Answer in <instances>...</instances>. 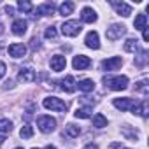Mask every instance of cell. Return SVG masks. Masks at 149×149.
Here are the masks:
<instances>
[{
  "mask_svg": "<svg viewBox=\"0 0 149 149\" xmlns=\"http://www.w3.org/2000/svg\"><path fill=\"white\" fill-rule=\"evenodd\" d=\"M104 83L107 88L114 90V91H121L128 88V77L126 76H114V77H104Z\"/></svg>",
  "mask_w": 149,
  "mask_h": 149,
  "instance_id": "1",
  "label": "cell"
},
{
  "mask_svg": "<svg viewBox=\"0 0 149 149\" xmlns=\"http://www.w3.org/2000/svg\"><path fill=\"white\" fill-rule=\"evenodd\" d=\"M81 30H83V26H81V23L76 21V19L65 21V23L61 25V33L67 35V37H76V35L81 33Z\"/></svg>",
  "mask_w": 149,
  "mask_h": 149,
  "instance_id": "2",
  "label": "cell"
},
{
  "mask_svg": "<svg viewBox=\"0 0 149 149\" xmlns=\"http://www.w3.org/2000/svg\"><path fill=\"white\" fill-rule=\"evenodd\" d=\"M37 126L42 133H51L56 128V119L51 116H39L37 118Z\"/></svg>",
  "mask_w": 149,
  "mask_h": 149,
  "instance_id": "3",
  "label": "cell"
},
{
  "mask_svg": "<svg viewBox=\"0 0 149 149\" xmlns=\"http://www.w3.org/2000/svg\"><path fill=\"white\" fill-rule=\"evenodd\" d=\"M42 105H44L46 109L58 111V112H65V111H67V104H65L61 98H56V97H47V98H44Z\"/></svg>",
  "mask_w": 149,
  "mask_h": 149,
  "instance_id": "4",
  "label": "cell"
},
{
  "mask_svg": "<svg viewBox=\"0 0 149 149\" xmlns=\"http://www.w3.org/2000/svg\"><path fill=\"white\" fill-rule=\"evenodd\" d=\"M126 33V26L125 25H111L109 28H107V32H105V37L109 39V40H118V39H121V35H125Z\"/></svg>",
  "mask_w": 149,
  "mask_h": 149,
  "instance_id": "5",
  "label": "cell"
},
{
  "mask_svg": "<svg viewBox=\"0 0 149 149\" xmlns=\"http://www.w3.org/2000/svg\"><path fill=\"white\" fill-rule=\"evenodd\" d=\"M123 65V60L119 58V56H114V58H109V60H104L102 61V68L104 70H118L119 67Z\"/></svg>",
  "mask_w": 149,
  "mask_h": 149,
  "instance_id": "6",
  "label": "cell"
},
{
  "mask_svg": "<svg viewBox=\"0 0 149 149\" xmlns=\"http://www.w3.org/2000/svg\"><path fill=\"white\" fill-rule=\"evenodd\" d=\"M72 65H74V68H76V70H84V68H88L91 65V60L88 56H84V54H79V56L74 58Z\"/></svg>",
  "mask_w": 149,
  "mask_h": 149,
  "instance_id": "7",
  "label": "cell"
},
{
  "mask_svg": "<svg viewBox=\"0 0 149 149\" xmlns=\"http://www.w3.org/2000/svg\"><path fill=\"white\" fill-rule=\"evenodd\" d=\"M65 67H67V60H65V56H61V54H54V56L51 58V68H53L54 72H61V70H65Z\"/></svg>",
  "mask_w": 149,
  "mask_h": 149,
  "instance_id": "8",
  "label": "cell"
},
{
  "mask_svg": "<svg viewBox=\"0 0 149 149\" xmlns=\"http://www.w3.org/2000/svg\"><path fill=\"white\" fill-rule=\"evenodd\" d=\"M53 13H54V4L53 2H46V4H40L35 9V14L33 16H51Z\"/></svg>",
  "mask_w": 149,
  "mask_h": 149,
  "instance_id": "9",
  "label": "cell"
},
{
  "mask_svg": "<svg viewBox=\"0 0 149 149\" xmlns=\"http://www.w3.org/2000/svg\"><path fill=\"white\" fill-rule=\"evenodd\" d=\"M7 51H9V54L13 58H23L26 54V46H23V44H11Z\"/></svg>",
  "mask_w": 149,
  "mask_h": 149,
  "instance_id": "10",
  "label": "cell"
},
{
  "mask_svg": "<svg viewBox=\"0 0 149 149\" xmlns=\"http://www.w3.org/2000/svg\"><path fill=\"white\" fill-rule=\"evenodd\" d=\"M76 88H77V84H76V79H74L72 76H67L65 79H61V90L65 93H74Z\"/></svg>",
  "mask_w": 149,
  "mask_h": 149,
  "instance_id": "11",
  "label": "cell"
},
{
  "mask_svg": "<svg viewBox=\"0 0 149 149\" xmlns=\"http://www.w3.org/2000/svg\"><path fill=\"white\" fill-rule=\"evenodd\" d=\"M111 4H112V7L118 11V14H119V16L128 18V16L132 14V7H130L128 4H125V2H111Z\"/></svg>",
  "mask_w": 149,
  "mask_h": 149,
  "instance_id": "12",
  "label": "cell"
},
{
  "mask_svg": "<svg viewBox=\"0 0 149 149\" xmlns=\"http://www.w3.org/2000/svg\"><path fill=\"white\" fill-rule=\"evenodd\" d=\"M84 42H86V46H88L90 49H98V47H100V40H98V33H97V32H88Z\"/></svg>",
  "mask_w": 149,
  "mask_h": 149,
  "instance_id": "13",
  "label": "cell"
},
{
  "mask_svg": "<svg viewBox=\"0 0 149 149\" xmlns=\"http://www.w3.org/2000/svg\"><path fill=\"white\" fill-rule=\"evenodd\" d=\"M18 79L21 81V83H32L33 79H35V72L32 70V68H21L19 70V74H18Z\"/></svg>",
  "mask_w": 149,
  "mask_h": 149,
  "instance_id": "14",
  "label": "cell"
},
{
  "mask_svg": "<svg viewBox=\"0 0 149 149\" xmlns=\"http://www.w3.org/2000/svg\"><path fill=\"white\" fill-rule=\"evenodd\" d=\"M132 111H133V114L147 118V114H149V104H147V100H142L140 105H132Z\"/></svg>",
  "mask_w": 149,
  "mask_h": 149,
  "instance_id": "15",
  "label": "cell"
},
{
  "mask_svg": "<svg viewBox=\"0 0 149 149\" xmlns=\"http://www.w3.org/2000/svg\"><path fill=\"white\" fill-rule=\"evenodd\" d=\"M81 19L84 23H95L97 21V14H95V11L91 7H84L83 13H81Z\"/></svg>",
  "mask_w": 149,
  "mask_h": 149,
  "instance_id": "16",
  "label": "cell"
},
{
  "mask_svg": "<svg viewBox=\"0 0 149 149\" xmlns=\"http://www.w3.org/2000/svg\"><path fill=\"white\" fill-rule=\"evenodd\" d=\"M26 21L25 19H16L14 23H13V33L14 35H23L25 32H26Z\"/></svg>",
  "mask_w": 149,
  "mask_h": 149,
  "instance_id": "17",
  "label": "cell"
},
{
  "mask_svg": "<svg viewBox=\"0 0 149 149\" xmlns=\"http://www.w3.org/2000/svg\"><path fill=\"white\" fill-rule=\"evenodd\" d=\"M133 105V100L132 98H114V107L119 109V111H126Z\"/></svg>",
  "mask_w": 149,
  "mask_h": 149,
  "instance_id": "18",
  "label": "cell"
},
{
  "mask_svg": "<svg viewBox=\"0 0 149 149\" xmlns=\"http://www.w3.org/2000/svg\"><path fill=\"white\" fill-rule=\"evenodd\" d=\"M133 26H135V30H144L147 26V16L146 14H137L135 21H133Z\"/></svg>",
  "mask_w": 149,
  "mask_h": 149,
  "instance_id": "19",
  "label": "cell"
},
{
  "mask_svg": "<svg viewBox=\"0 0 149 149\" xmlns=\"http://www.w3.org/2000/svg\"><path fill=\"white\" fill-rule=\"evenodd\" d=\"M77 86H79L81 91H86V93H90V91L95 90V83H93L91 79H83V81L77 83Z\"/></svg>",
  "mask_w": 149,
  "mask_h": 149,
  "instance_id": "20",
  "label": "cell"
},
{
  "mask_svg": "<svg viewBox=\"0 0 149 149\" xmlns=\"http://www.w3.org/2000/svg\"><path fill=\"white\" fill-rule=\"evenodd\" d=\"M74 116L77 119H88L91 116V107H79L76 112H74Z\"/></svg>",
  "mask_w": 149,
  "mask_h": 149,
  "instance_id": "21",
  "label": "cell"
},
{
  "mask_svg": "<svg viewBox=\"0 0 149 149\" xmlns=\"http://www.w3.org/2000/svg\"><path fill=\"white\" fill-rule=\"evenodd\" d=\"M65 133H67L68 137H72V139H76V137H79V133H81V128L70 123V125H67V126H65Z\"/></svg>",
  "mask_w": 149,
  "mask_h": 149,
  "instance_id": "22",
  "label": "cell"
},
{
  "mask_svg": "<svg viewBox=\"0 0 149 149\" xmlns=\"http://www.w3.org/2000/svg\"><path fill=\"white\" fill-rule=\"evenodd\" d=\"M72 11H74V4H72V2H63V4L58 7V13H60L61 16H68V14H72Z\"/></svg>",
  "mask_w": 149,
  "mask_h": 149,
  "instance_id": "23",
  "label": "cell"
},
{
  "mask_svg": "<svg viewBox=\"0 0 149 149\" xmlns=\"http://www.w3.org/2000/svg\"><path fill=\"white\" fill-rule=\"evenodd\" d=\"M93 126H95V128H104V126H107L105 116H104V114H97V116L93 118Z\"/></svg>",
  "mask_w": 149,
  "mask_h": 149,
  "instance_id": "24",
  "label": "cell"
},
{
  "mask_svg": "<svg viewBox=\"0 0 149 149\" xmlns=\"http://www.w3.org/2000/svg\"><path fill=\"white\" fill-rule=\"evenodd\" d=\"M11 130H13V121L0 119V132H2V133H9Z\"/></svg>",
  "mask_w": 149,
  "mask_h": 149,
  "instance_id": "25",
  "label": "cell"
},
{
  "mask_svg": "<svg viewBox=\"0 0 149 149\" xmlns=\"http://www.w3.org/2000/svg\"><path fill=\"white\" fill-rule=\"evenodd\" d=\"M137 40L135 39H128L126 42H125V51H130V53H135L137 51Z\"/></svg>",
  "mask_w": 149,
  "mask_h": 149,
  "instance_id": "26",
  "label": "cell"
},
{
  "mask_svg": "<svg viewBox=\"0 0 149 149\" xmlns=\"http://www.w3.org/2000/svg\"><path fill=\"white\" fill-rule=\"evenodd\" d=\"M19 135H21V139H30V137L33 135V128H32L30 125H25V126L21 128Z\"/></svg>",
  "mask_w": 149,
  "mask_h": 149,
  "instance_id": "27",
  "label": "cell"
},
{
  "mask_svg": "<svg viewBox=\"0 0 149 149\" xmlns=\"http://www.w3.org/2000/svg\"><path fill=\"white\" fill-rule=\"evenodd\" d=\"M44 35H46V39H56L58 32H56V28H54V26H47V28H46V32H44Z\"/></svg>",
  "mask_w": 149,
  "mask_h": 149,
  "instance_id": "28",
  "label": "cell"
},
{
  "mask_svg": "<svg viewBox=\"0 0 149 149\" xmlns=\"http://www.w3.org/2000/svg\"><path fill=\"white\" fill-rule=\"evenodd\" d=\"M18 7H19L21 11H25V13H30V11H32V4L26 2V0H19V2H18Z\"/></svg>",
  "mask_w": 149,
  "mask_h": 149,
  "instance_id": "29",
  "label": "cell"
},
{
  "mask_svg": "<svg viewBox=\"0 0 149 149\" xmlns=\"http://www.w3.org/2000/svg\"><path fill=\"white\" fill-rule=\"evenodd\" d=\"M135 90H137V91H142L144 95H147V84H146V81H140V83H137Z\"/></svg>",
  "mask_w": 149,
  "mask_h": 149,
  "instance_id": "30",
  "label": "cell"
},
{
  "mask_svg": "<svg viewBox=\"0 0 149 149\" xmlns=\"http://www.w3.org/2000/svg\"><path fill=\"white\" fill-rule=\"evenodd\" d=\"M30 46H32V49L35 51V49H39V47H40V40H39L37 37H33V39L30 40Z\"/></svg>",
  "mask_w": 149,
  "mask_h": 149,
  "instance_id": "31",
  "label": "cell"
},
{
  "mask_svg": "<svg viewBox=\"0 0 149 149\" xmlns=\"http://www.w3.org/2000/svg\"><path fill=\"white\" fill-rule=\"evenodd\" d=\"M6 70H7V68H6V63H4V61H0V79L6 76Z\"/></svg>",
  "mask_w": 149,
  "mask_h": 149,
  "instance_id": "32",
  "label": "cell"
},
{
  "mask_svg": "<svg viewBox=\"0 0 149 149\" xmlns=\"http://www.w3.org/2000/svg\"><path fill=\"white\" fill-rule=\"evenodd\" d=\"M109 149H125V147L121 146V142H112V144L109 146Z\"/></svg>",
  "mask_w": 149,
  "mask_h": 149,
  "instance_id": "33",
  "label": "cell"
},
{
  "mask_svg": "<svg viewBox=\"0 0 149 149\" xmlns=\"http://www.w3.org/2000/svg\"><path fill=\"white\" fill-rule=\"evenodd\" d=\"M142 32H144V33H142V39H144V40L147 42V40H149V30H147V26H146V28H144Z\"/></svg>",
  "mask_w": 149,
  "mask_h": 149,
  "instance_id": "34",
  "label": "cell"
},
{
  "mask_svg": "<svg viewBox=\"0 0 149 149\" xmlns=\"http://www.w3.org/2000/svg\"><path fill=\"white\" fill-rule=\"evenodd\" d=\"M6 11H7V13H9L11 16H14V9H13L11 6H6Z\"/></svg>",
  "mask_w": 149,
  "mask_h": 149,
  "instance_id": "35",
  "label": "cell"
},
{
  "mask_svg": "<svg viewBox=\"0 0 149 149\" xmlns=\"http://www.w3.org/2000/svg\"><path fill=\"white\" fill-rule=\"evenodd\" d=\"M4 33V25H2V21H0V35Z\"/></svg>",
  "mask_w": 149,
  "mask_h": 149,
  "instance_id": "36",
  "label": "cell"
},
{
  "mask_svg": "<svg viewBox=\"0 0 149 149\" xmlns=\"http://www.w3.org/2000/svg\"><path fill=\"white\" fill-rule=\"evenodd\" d=\"M84 149H97V146H88V147H84Z\"/></svg>",
  "mask_w": 149,
  "mask_h": 149,
  "instance_id": "37",
  "label": "cell"
},
{
  "mask_svg": "<svg viewBox=\"0 0 149 149\" xmlns=\"http://www.w3.org/2000/svg\"><path fill=\"white\" fill-rule=\"evenodd\" d=\"M44 149H56V147H53V146H47V147H44Z\"/></svg>",
  "mask_w": 149,
  "mask_h": 149,
  "instance_id": "38",
  "label": "cell"
},
{
  "mask_svg": "<svg viewBox=\"0 0 149 149\" xmlns=\"http://www.w3.org/2000/svg\"><path fill=\"white\" fill-rule=\"evenodd\" d=\"M16 149H21V147H16Z\"/></svg>",
  "mask_w": 149,
  "mask_h": 149,
  "instance_id": "39",
  "label": "cell"
}]
</instances>
